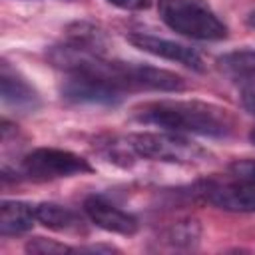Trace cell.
Wrapping results in <instances>:
<instances>
[{"instance_id": "cell-3", "label": "cell", "mask_w": 255, "mask_h": 255, "mask_svg": "<svg viewBox=\"0 0 255 255\" xmlns=\"http://www.w3.org/2000/svg\"><path fill=\"white\" fill-rule=\"evenodd\" d=\"M157 6L161 20L181 36L201 42L227 38V26L207 0H159Z\"/></svg>"}, {"instance_id": "cell-8", "label": "cell", "mask_w": 255, "mask_h": 255, "mask_svg": "<svg viewBox=\"0 0 255 255\" xmlns=\"http://www.w3.org/2000/svg\"><path fill=\"white\" fill-rule=\"evenodd\" d=\"M126 40L141 52H147L151 56H157V58H163L169 62H177L193 72L205 70L203 58L193 48H189L185 44H179V42H173L167 38H159L153 34H145V32H129V34H126Z\"/></svg>"}, {"instance_id": "cell-21", "label": "cell", "mask_w": 255, "mask_h": 255, "mask_svg": "<svg viewBox=\"0 0 255 255\" xmlns=\"http://www.w3.org/2000/svg\"><path fill=\"white\" fill-rule=\"evenodd\" d=\"M249 139H251V143L255 145V128H253V129L249 131Z\"/></svg>"}, {"instance_id": "cell-6", "label": "cell", "mask_w": 255, "mask_h": 255, "mask_svg": "<svg viewBox=\"0 0 255 255\" xmlns=\"http://www.w3.org/2000/svg\"><path fill=\"white\" fill-rule=\"evenodd\" d=\"M20 167L22 173L34 181H52L94 171L84 155L62 147H36L22 157Z\"/></svg>"}, {"instance_id": "cell-11", "label": "cell", "mask_w": 255, "mask_h": 255, "mask_svg": "<svg viewBox=\"0 0 255 255\" xmlns=\"http://www.w3.org/2000/svg\"><path fill=\"white\" fill-rule=\"evenodd\" d=\"M36 211L32 203L18 199H4L0 203V235H22L32 229Z\"/></svg>"}, {"instance_id": "cell-14", "label": "cell", "mask_w": 255, "mask_h": 255, "mask_svg": "<svg viewBox=\"0 0 255 255\" xmlns=\"http://www.w3.org/2000/svg\"><path fill=\"white\" fill-rule=\"evenodd\" d=\"M199 233H201L199 221L183 219V221H177L167 227L163 241H167L171 247H191L199 241Z\"/></svg>"}, {"instance_id": "cell-4", "label": "cell", "mask_w": 255, "mask_h": 255, "mask_svg": "<svg viewBox=\"0 0 255 255\" xmlns=\"http://www.w3.org/2000/svg\"><path fill=\"white\" fill-rule=\"evenodd\" d=\"M60 96L78 106H118L126 98V92L106 74L84 68L66 72L60 84Z\"/></svg>"}, {"instance_id": "cell-5", "label": "cell", "mask_w": 255, "mask_h": 255, "mask_svg": "<svg viewBox=\"0 0 255 255\" xmlns=\"http://www.w3.org/2000/svg\"><path fill=\"white\" fill-rule=\"evenodd\" d=\"M108 76L128 94V92H183L187 88L185 80L169 70L135 64V62H122V60H108L106 66Z\"/></svg>"}, {"instance_id": "cell-9", "label": "cell", "mask_w": 255, "mask_h": 255, "mask_svg": "<svg viewBox=\"0 0 255 255\" xmlns=\"http://www.w3.org/2000/svg\"><path fill=\"white\" fill-rule=\"evenodd\" d=\"M0 100L4 108L20 114H30L40 108V94L36 88L6 60L0 64Z\"/></svg>"}, {"instance_id": "cell-12", "label": "cell", "mask_w": 255, "mask_h": 255, "mask_svg": "<svg viewBox=\"0 0 255 255\" xmlns=\"http://www.w3.org/2000/svg\"><path fill=\"white\" fill-rule=\"evenodd\" d=\"M34 211H36V221L42 223L44 227L52 229V231L78 233L84 227L82 217L74 209H70L66 205H60V203H54V201L36 203Z\"/></svg>"}, {"instance_id": "cell-19", "label": "cell", "mask_w": 255, "mask_h": 255, "mask_svg": "<svg viewBox=\"0 0 255 255\" xmlns=\"http://www.w3.org/2000/svg\"><path fill=\"white\" fill-rule=\"evenodd\" d=\"M74 251L78 253H114V251H120L112 245H88V247H74Z\"/></svg>"}, {"instance_id": "cell-16", "label": "cell", "mask_w": 255, "mask_h": 255, "mask_svg": "<svg viewBox=\"0 0 255 255\" xmlns=\"http://www.w3.org/2000/svg\"><path fill=\"white\" fill-rule=\"evenodd\" d=\"M231 175L235 177H243L249 181H255V159H237L229 165Z\"/></svg>"}, {"instance_id": "cell-7", "label": "cell", "mask_w": 255, "mask_h": 255, "mask_svg": "<svg viewBox=\"0 0 255 255\" xmlns=\"http://www.w3.org/2000/svg\"><path fill=\"white\" fill-rule=\"evenodd\" d=\"M195 193L209 205L231 213H255V181L235 177L233 179H209L197 185Z\"/></svg>"}, {"instance_id": "cell-15", "label": "cell", "mask_w": 255, "mask_h": 255, "mask_svg": "<svg viewBox=\"0 0 255 255\" xmlns=\"http://www.w3.org/2000/svg\"><path fill=\"white\" fill-rule=\"evenodd\" d=\"M26 253H34V255H60V253H72L74 247L60 243L56 239H46V237H34L24 245Z\"/></svg>"}, {"instance_id": "cell-1", "label": "cell", "mask_w": 255, "mask_h": 255, "mask_svg": "<svg viewBox=\"0 0 255 255\" xmlns=\"http://www.w3.org/2000/svg\"><path fill=\"white\" fill-rule=\"evenodd\" d=\"M139 124L163 128L177 133H195L203 137H229L235 131V116L217 104L201 100H159L147 102L133 110Z\"/></svg>"}, {"instance_id": "cell-13", "label": "cell", "mask_w": 255, "mask_h": 255, "mask_svg": "<svg viewBox=\"0 0 255 255\" xmlns=\"http://www.w3.org/2000/svg\"><path fill=\"white\" fill-rule=\"evenodd\" d=\"M219 68L235 78V80H243L249 86L255 84V50H237V52H229L225 56H221L217 60Z\"/></svg>"}, {"instance_id": "cell-18", "label": "cell", "mask_w": 255, "mask_h": 255, "mask_svg": "<svg viewBox=\"0 0 255 255\" xmlns=\"http://www.w3.org/2000/svg\"><path fill=\"white\" fill-rule=\"evenodd\" d=\"M241 102H243V108L255 116V84H251V86H247V88L243 90Z\"/></svg>"}, {"instance_id": "cell-17", "label": "cell", "mask_w": 255, "mask_h": 255, "mask_svg": "<svg viewBox=\"0 0 255 255\" xmlns=\"http://www.w3.org/2000/svg\"><path fill=\"white\" fill-rule=\"evenodd\" d=\"M108 2L116 8L129 10V12H141L151 6V0H108Z\"/></svg>"}, {"instance_id": "cell-2", "label": "cell", "mask_w": 255, "mask_h": 255, "mask_svg": "<svg viewBox=\"0 0 255 255\" xmlns=\"http://www.w3.org/2000/svg\"><path fill=\"white\" fill-rule=\"evenodd\" d=\"M124 145L131 155L177 165H197L211 155L203 145L187 139L177 131L167 129L129 133L124 139Z\"/></svg>"}, {"instance_id": "cell-10", "label": "cell", "mask_w": 255, "mask_h": 255, "mask_svg": "<svg viewBox=\"0 0 255 255\" xmlns=\"http://www.w3.org/2000/svg\"><path fill=\"white\" fill-rule=\"evenodd\" d=\"M84 211L96 227L110 231V233L133 235L139 227L137 219L131 213L120 209L118 205H114L112 201H108L102 195H90L84 201Z\"/></svg>"}, {"instance_id": "cell-20", "label": "cell", "mask_w": 255, "mask_h": 255, "mask_svg": "<svg viewBox=\"0 0 255 255\" xmlns=\"http://www.w3.org/2000/svg\"><path fill=\"white\" fill-rule=\"evenodd\" d=\"M247 26L255 28V10H253V12H249V16H247Z\"/></svg>"}]
</instances>
